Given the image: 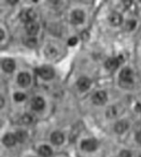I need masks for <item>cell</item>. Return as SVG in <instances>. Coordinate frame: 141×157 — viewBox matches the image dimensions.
<instances>
[{
  "mask_svg": "<svg viewBox=\"0 0 141 157\" xmlns=\"http://www.w3.org/2000/svg\"><path fill=\"white\" fill-rule=\"evenodd\" d=\"M97 145H98V143L95 139H86V140H84V141H82V144H81L83 150L87 151V152H93V151H95L96 148H97Z\"/></svg>",
  "mask_w": 141,
  "mask_h": 157,
  "instance_id": "4",
  "label": "cell"
},
{
  "mask_svg": "<svg viewBox=\"0 0 141 157\" xmlns=\"http://www.w3.org/2000/svg\"><path fill=\"white\" fill-rule=\"evenodd\" d=\"M2 69L5 70L6 72H12L15 69V63H14V60H12V59H10V58L3 59Z\"/></svg>",
  "mask_w": 141,
  "mask_h": 157,
  "instance_id": "13",
  "label": "cell"
},
{
  "mask_svg": "<svg viewBox=\"0 0 141 157\" xmlns=\"http://www.w3.org/2000/svg\"><path fill=\"white\" fill-rule=\"evenodd\" d=\"M136 140L141 144V131H139V132L136 135Z\"/></svg>",
  "mask_w": 141,
  "mask_h": 157,
  "instance_id": "26",
  "label": "cell"
},
{
  "mask_svg": "<svg viewBox=\"0 0 141 157\" xmlns=\"http://www.w3.org/2000/svg\"><path fill=\"white\" fill-rule=\"evenodd\" d=\"M3 37H5V31L1 29V40H3Z\"/></svg>",
  "mask_w": 141,
  "mask_h": 157,
  "instance_id": "27",
  "label": "cell"
},
{
  "mask_svg": "<svg viewBox=\"0 0 141 157\" xmlns=\"http://www.w3.org/2000/svg\"><path fill=\"white\" fill-rule=\"evenodd\" d=\"M16 137L15 135H12V133H7V135L3 137V143L7 146H13L16 143Z\"/></svg>",
  "mask_w": 141,
  "mask_h": 157,
  "instance_id": "15",
  "label": "cell"
},
{
  "mask_svg": "<svg viewBox=\"0 0 141 157\" xmlns=\"http://www.w3.org/2000/svg\"><path fill=\"white\" fill-rule=\"evenodd\" d=\"M128 127H129L128 123L126 122L125 120H122V121H119V122L115 124L114 129H115V131H116L117 133H123V132H125V131L127 130Z\"/></svg>",
  "mask_w": 141,
  "mask_h": 157,
  "instance_id": "11",
  "label": "cell"
},
{
  "mask_svg": "<svg viewBox=\"0 0 141 157\" xmlns=\"http://www.w3.org/2000/svg\"><path fill=\"white\" fill-rule=\"evenodd\" d=\"M107 115L109 117H114L115 115H117V110H116V107H111L108 109V112H107Z\"/></svg>",
  "mask_w": 141,
  "mask_h": 157,
  "instance_id": "20",
  "label": "cell"
},
{
  "mask_svg": "<svg viewBox=\"0 0 141 157\" xmlns=\"http://www.w3.org/2000/svg\"><path fill=\"white\" fill-rule=\"evenodd\" d=\"M3 105H5V100H3V98L1 97V107H3Z\"/></svg>",
  "mask_w": 141,
  "mask_h": 157,
  "instance_id": "28",
  "label": "cell"
},
{
  "mask_svg": "<svg viewBox=\"0 0 141 157\" xmlns=\"http://www.w3.org/2000/svg\"><path fill=\"white\" fill-rule=\"evenodd\" d=\"M119 58H113V57H111V58H109L108 60L106 61V67L108 68L109 70L116 69V68L119 67Z\"/></svg>",
  "mask_w": 141,
  "mask_h": 157,
  "instance_id": "16",
  "label": "cell"
},
{
  "mask_svg": "<svg viewBox=\"0 0 141 157\" xmlns=\"http://www.w3.org/2000/svg\"><path fill=\"white\" fill-rule=\"evenodd\" d=\"M30 81H31V78H30V75H29L28 73H26V72H22V73L18 74V82L20 85L22 86H28L29 84H30Z\"/></svg>",
  "mask_w": 141,
  "mask_h": 157,
  "instance_id": "7",
  "label": "cell"
},
{
  "mask_svg": "<svg viewBox=\"0 0 141 157\" xmlns=\"http://www.w3.org/2000/svg\"><path fill=\"white\" fill-rule=\"evenodd\" d=\"M31 108H33L35 111H41L44 108V100L41 97H35V98L31 100Z\"/></svg>",
  "mask_w": 141,
  "mask_h": 157,
  "instance_id": "10",
  "label": "cell"
},
{
  "mask_svg": "<svg viewBox=\"0 0 141 157\" xmlns=\"http://www.w3.org/2000/svg\"><path fill=\"white\" fill-rule=\"evenodd\" d=\"M76 86L80 90H86L91 86V80L86 76H81L76 82Z\"/></svg>",
  "mask_w": 141,
  "mask_h": 157,
  "instance_id": "6",
  "label": "cell"
},
{
  "mask_svg": "<svg viewBox=\"0 0 141 157\" xmlns=\"http://www.w3.org/2000/svg\"><path fill=\"white\" fill-rule=\"evenodd\" d=\"M36 43H37V40L33 39V38H31V39L26 40V44H28V45H30V46L36 45Z\"/></svg>",
  "mask_w": 141,
  "mask_h": 157,
  "instance_id": "23",
  "label": "cell"
},
{
  "mask_svg": "<svg viewBox=\"0 0 141 157\" xmlns=\"http://www.w3.org/2000/svg\"><path fill=\"white\" fill-rule=\"evenodd\" d=\"M20 17L23 22H26L27 24H28V23L33 22V20L36 18V12L31 9H26V10H24V11H22Z\"/></svg>",
  "mask_w": 141,
  "mask_h": 157,
  "instance_id": "3",
  "label": "cell"
},
{
  "mask_svg": "<svg viewBox=\"0 0 141 157\" xmlns=\"http://www.w3.org/2000/svg\"><path fill=\"white\" fill-rule=\"evenodd\" d=\"M21 121H22V124H31L33 123V117H31V115H29V114H25V115L22 116V118H21Z\"/></svg>",
  "mask_w": 141,
  "mask_h": 157,
  "instance_id": "19",
  "label": "cell"
},
{
  "mask_svg": "<svg viewBox=\"0 0 141 157\" xmlns=\"http://www.w3.org/2000/svg\"><path fill=\"white\" fill-rule=\"evenodd\" d=\"M37 72L44 80H50V78H52L54 76V70H53V68L49 67V66H43V67L38 68Z\"/></svg>",
  "mask_w": 141,
  "mask_h": 157,
  "instance_id": "2",
  "label": "cell"
},
{
  "mask_svg": "<svg viewBox=\"0 0 141 157\" xmlns=\"http://www.w3.org/2000/svg\"><path fill=\"white\" fill-rule=\"evenodd\" d=\"M64 139H65V137H64V135L61 131H54V132L51 135V141L54 144H56V145H59V144L63 143Z\"/></svg>",
  "mask_w": 141,
  "mask_h": 157,
  "instance_id": "12",
  "label": "cell"
},
{
  "mask_svg": "<svg viewBox=\"0 0 141 157\" xmlns=\"http://www.w3.org/2000/svg\"><path fill=\"white\" fill-rule=\"evenodd\" d=\"M140 157H141V156H140Z\"/></svg>",
  "mask_w": 141,
  "mask_h": 157,
  "instance_id": "29",
  "label": "cell"
},
{
  "mask_svg": "<svg viewBox=\"0 0 141 157\" xmlns=\"http://www.w3.org/2000/svg\"><path fill=\"white\" fill-rule=\"evenodd\" d=\"M119 157H131V154L128 151H122L121 154H119Z\"/></svg>",
  "mask_w": 141,
  "mask_h": 157,
  "instance_id": "24",
  "label": "cell"
},
{
  "mask_svg": "<svg viewBox=\"0 0 141 157\" xmlns=\"http://www.w3.org/2000/svg\"><path fill=\"white\" fill-rule=\"evenodd\" d=\"M25 98H26V96H25V94H23V93H16V94L14 95V99H15L16 101H23Z\"/></svg>",
  "mask_w": 141,
  "mask_h": 157,
  "instance_id": "22",
  "label": "cell"
},
{
  "mask_svg": "<svg viewBox=\"0 0 141 157\" xmlns=\"http://www.w3.org/2000/svg\"><path fill=\"white\" fill-rule=\"evenodd\" d=\"M107 99H108L107 93L104 92V90H98V92H96L95 94H94L93 102L95 103V105H102V103L106 102Z\"/></svg>",
  "mask_w": 141,
  "mask_h": 157,
  "instance_id": "5",
  "label": "cell"
},
{
  "mask_svg": "<svg viewBox=\"0 0 141 157\" xmlns=\"http://www.w3.org/2000/svg\"><path fill=\"white\" fill-rule=\"evenodd\" d=\"M84 13L81 10H76L71 14V21L73 24H81L84 21Z\"/></svg>",
  "mask_w": 141,
  "mask_h": 157,
  "instance_id": "9",
  "label": "cell"
},
{
  "mask_svg": "<svg viewBox=\"0 0 141 157\" xmlns=\"http://www.w3.org/2000/svg\"><path fill=\"white\" fill-rule=\"evenodd\" d=\"M122 85H130L132 83V71L129 68H124L119 73Z\"/></svg>",
  "mask_w": 141,
  "mask_h": 157,
  "instance_id": "1",
  "label": "cell"
},
{
  "mask_svg": "<svg viewBox=\"0 0 141 157\" xmlns=\"http://www.w3.org/2000/svg\"><path fill=\"white\" fill-rule=\"evenodd\" d=\"M109 21L113 26H119L123 23V16L117 12H112L109 16Z\"/></svg>",
  "mask_w": 141,
  "mask_h": 157,
  "instance_id": "8",
  "label": "cell"
},
{
  "mask_svg": "<svg viewBox=\"0 0 141 157\" xmlns=\"http://www.w3.org/2000/svg\"><path fill=\"white\" fill-rule=\"evenodd\" d=\"M52 153H53V151H52V148H51L50 146H48V145H42V146H40V148H39V154L41 155V156H43V157H50L51 155H52Z\"/></svg>",
  "mask_w": 141,
  "mask_h": 157,
  "instance_id": "17",
  "label": "cell"
},
{
  "mask_svg": "<svg viewBox=\"0 0 141 157\" xmlns=\"http://www.w3.org/2000/svg\"><path fill=\"white\" fill-rule=\"evenodd\" d=\"M15 137H16V140H18V141L24 142L25 140H26V138H27V133L25 132V131H23V130H20V131H18V132L15 133Z\"/></svg>",
  "mask_w": 141,
  "mask_h": 157,
  "instance_id": "18",
  "label": "cell"
},
{
  "mask_svg": "<svg viewBox=\"0 0 141 157\" xmlns=\"http://www.w3.org/2000/svg\"><path fill=\"white\" fill-rule=\"evenodd\" d=\"M76 42H78V39H76V37H72V38H70V39L68 40V44H69V45H74Z\"/></svg>",
  "mask_w": 141,
  "mask_h": 157,
  "instance_id": "25",
  "label": "cell"
},
{
  "mask_svg": "<svg viewBox=\"0 0 141 157\" xmlns=\"http://www.w3.org/2000/svg\"><path fill=\"white\" fill-rule=\"evenodd\" d=\"M26 31H27V33L30 36L37 35V33L39 31V25L36 22L28 23V24H26Z\"/></svg>",
  "mask_w": 141,
  "mask_h": 157,
  "instance_id": "14",
  "label": "cell"
},
{
  "mask_svg": "<svg viewBox=\"0 0 141 157\" xmlns=\"http://www.w3.org/2000/svg\"><path fill=\"white\" fill-rule=\"evenodd\" d=\"M135 26H136V22L134 20H129L126 23V29H128V30H132L135 28Z\"/></svg>",
  "mask_w": 141,
  "mask_h": 157,
  "instance_id": "21",
  "label": "cell"
}]
</instances>
